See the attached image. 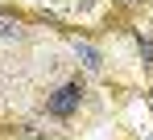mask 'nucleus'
I'll use <instances>...</instances> for the list:
<instances>
[{
	"label": "nucleus",
	"instance_id": "f257e3e1",
	"mask_svg": "<svg viewBox=\"0 0 153 140\" xmlns=\"http://www.w3.org/2000/svg\"><path fill=\"white\" fill-rule=\"evenodd\" d=\"M79 99H83V87H79V83H66V87H58V91L50 95V111L54 116H71L79 107Z\"/></svg>",
	"mask_w": 153,
	"mask_h": 140
},
{
	"label": "nucleus",
	"instance_id": "f03ea898",
	"mask_svg": "<svg viewBox=\"0 0 153 140\" xmlns=\"http://www.w3.org/2000/svg\"><path fill=\"white\" fill-rule=\"evenodd\" d=\"M75 54H79V62L91 70V74H95V70H103V58H100V49H95V46H87V41H75Z\"/></svg>",
	"mask_w": 153,
	"mask_h": 140
},
{
	"label": "nucleus",
	"instance_id": "7ed1b4c3",
	"mask_svg": "<svg viewBox=\"0 0 153 140\" xmlns=\"http://www.w3.org/2000/svg\"><path fill=\"white\" fill-rule=\"evenodd\" d=\"M0 37H13V41H17V37H21V25H17V21H4V17H0Z\"/></svg>",
	"mask_w": 153,
	"mask_h": 140
},
{
	"label": "nucleus",
	"instance_id": "20e7f679",
	"mask_svg": "<svg viewBox=\"0 0 153 140\" xmlns=\"http://www.w3.org/2000/svg\"><path fill=\"white\" fill-rule=\"evenodd\" d=\"M149 111H153V95H149Z\"/></svg>",
	"mask_w": 153,
	"mask_h": 140
}]
</instances>
